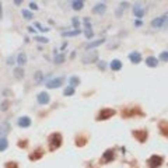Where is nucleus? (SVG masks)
Returning a JSON list of instances; mask_svg holds the SVG:
<instances>
[{
	"instance_id": "nucleus-32",
	"label": "nucleus",
	"mask_w": 168,
	"mask_h": 168,
	"mask_svg": "<svg viewBox=\"0 0 168 168\" xmlns=\"http://www.w3.org/2000/svg\"><path fill=\"white\" fill-rule=\"evenodd\" d=\"M27 146H28V140H27V139H21L18 142V147H20V149H25Z\"/></svg>"
},
{
	"instance_id": "nucleus-10",
	"label": "nucleus",
	"mask_w": 168,
	"mask_h": 168,
	"mask_svg": "<svg viewBox=\"0 0 168 168\" xmlns=\"http://www.w3.org/2000/svg\"><path fill=\"white\" fill-rule=\"evenodd\" d=\"M42 157H44V150H42V147H38V149H35L32 153L29 154V160L31 161H37Z\"/></svg>"
},
{
	"instance_id": "nucleus-38",
	"label": "nucleus",
	"mask_w": 168,
	"mask_h": 168,
	"mask_svg": "<svg viewBox=\"0 0 168 168\" xmlns=\"http://www.w3.org/2000/svg\"><path fill=\"white\" fill-rule=\"evenodd\" d=\"M6 109H8V102H7V101L2 104V111H6Z\"/></svg>"
},
{
	"instance_id": "nucleus-5",
	"label": "nucleus",
	"mask_w": 168,
	"mask_h": 168,
	"mask_svg": "<svg viewBox=\"0 0 168 168\" xmlns=\"http://www.w3.org/2000/svg\"><path fill=\"white\" fill-rule=\"evenodd\" d=\"M113 160H115V151H113L112 149H108L104 151L99 163H101V164H109V163H112Z\"/></svg>"
},
{
	"instance_id": "nucleus-2",
	"label": "nucleus",
	"mask_w": 168,
	"mask_h": 168,
	"mask_svg": "<svg viewBox=\"0 0 168 168\" xmlns=\"http://www.w3.org/2000/svg\"><path fill=\"white\" fill-rule=\"evenodd\" d=\"M62 143H63V136H62V133L55 132V133L49 135V137H48L49 151H55V150H58L59 147L62 146Z\"/></svg>"
},
{
	"instance_id": "nucleus-17",
	"label": "nucleus",
	"mask_w": 168,
	"mask_h": 168,
	"mask_svg": "<svg viewBox=\"0 0 168 168\" xmlns=\"http://www.w3.org/2000/svg\"><path fill=\"white\" fill-rule=\"evenodd\" d=\"M105 11H106V4L105 3H98L94 8H92V13H95V14H104Z\"/></svg>"
},
{
	"instance_id": "nucleus-34",
	"label": "nucleus",
	"mask_w": 168,
	"mask_h": 168,
	"mask_svg": "<svg viewBox=\"0 0 168 168\" xmlns=\"http://www.w3.org/2000/svg\"><path fill=\"white\" fill-rule=\"evenodd\" d=\"M63 62H65V55H63V53L62 55H58L55 58V63H58V65L59 63H63Z\"/></svg>"
},
{
	"instance_id": "nucleus-14",
	"label": "nucleus",
	"mask_w": 168,
	"mask_h": 168,
	"mask_svg": "<svg viewBox=\"0 0 168 168\" xmlns=\"http://www.w3.org/2000/svg\"><path fill=\"white\" fill-rule=\"evenodd\" d=\"M129 59H130V62H132V63L137 65V63L142 62V55H140V52L133 51V52H130V53H129Z\"/></svg>"
},
{
	"instance_id": "nucleus-7",
	"label": "nucleus",
	"mask_w": 168,
	"mask_h": 168,
	"mask_svg": "<svg viewBox=\"0 0 168 168\" xmlns=\"http://www.w3.org/2000/svg\"><path fill=\"white\" fill-rule=\"evenodd\" d=\"M167 20H168V13H165V14L160 15L157 18L151 20V27H153V28H161V27L167 22Z\"/></svg>"
},
{
	"instance_id": "nucleus-22",
	"label": "nucleus",
	"mask_w": 168,
	"mask_h": 168,
	"mask_svg": "<svg viewBox=\"0 0 168 168\" xmlns=\"http://www.w3.org/2000/svg\"><path fill=\"white\" fill-rule=\"evenodd\" d=\"M104 41L105 39H98V41H92V42H90V44L86 46V49H91V48H97V46H99V45H102L104 44Z\"/></svg>"
},
{
	"instance_id": "nucleus-13",
	"label": "nucleus",
	"mask_w": 168,
	"mask_h": 168,
	"mask_svg": "<svg viewBox=\"0 0 168 168\" xmlns=\"http://www.w3.org/2000/svg\"><path fill=\"white\" fill-rule=\"evenodd\" d=\"M76 146L77 147H84L86 144H87V136L83 135V133H80V135L76 136Z\"/></svg>"
},
{
	"instance_id": "nucleus-30",
	"label": "nucleus",
	"mask_w": 168,
	"mask_h": 168,
	"mask_svg": "<svg viewBox=\"0 0 168 168\" xmlns=\"http://www.w3.org/2000/svg\"><path fill=\"white\" fill-rule=\"evenodd\" d=\"M4 168H18V164L15 161H8V163L4 164Z\"/></svg>"
},
{
	"instance_id": "nucleus-8",
	"label": "nucleus",
	"mask_w": 168,
	"mask_h": 168,
	"mask_svg": "<svg viewBox=\"0 0 168 168\" xmlns=\"http://www.w3.org/2000/svg\"><path fill=\"white\" fill-rule=\"evenodd\" d=\"M97 58H98V52L92 51V52H87V53H84L83 58H81V60H83V63L88 65V63H94L95 60H97Z\"/></svg>"
},
{
	"instance_id": "nucleus-39",
	"label": "nucleus",
	"mask_w": 168,
	"mask_h": 168,
	"mask_svg": "<svg viewBox=\"0 0 168 168\" xmlns=\"http://www.w3.org/2000/svg\"><path fill=\"white\" fill-rule=\"evenodd\" d=\"M29 7L32 8V10H37V8H38V6H37V3H34V2H31V3H29Z\"/></svg>"
},
{
	"instance_id": "nucleus-19",
	"label": "nucleus",
	"mask_w": 168,
	"mask_h": 168,
	"mask_svg": "<svg viewBox=\"0 0 168 168\" xmlns=\"http://www.w3.org/2000/svg\"><path fill=\"white\" fill-rule=\"evenodd\" d=\"M146 65L149 66V67H157L158 59H156L154 56H149V58L146 59Z\"/></svg>"
},
{
	"instance_id": "nucleus-26",
	"label": "nucleus",
	"mask_w": 168,
	"mask_h": 168,
	"mask_svg": "<svg viewBox=\"0 0 168 168\" xmlns=\"http://www.w3.org/2000/svg\"><path fill=\"white\" fill-rule=\"evenodd\" d=\"M69 83H70V86H72V87H76V86H79V84H80V79H79L77 76H72L69 79Z\"/></svg>"
},
{
	"instance_id": "nucleus-31",
	"label": "nucleus",
	"mask_w": 168,
	"mask_h": 168,
	"mask_svg": "<svg viewBox=\"0 0 168 168\" xmlns=\"http://www.w3.org/2000/svg\"><path fill=\"white\" fill-rule=\"evenodd\" d=\"M160 60L163 62H168V51H163L160 53Z\"/></svg>"
},
{
	"instance_id": "nucleus-29",
	"label": "nucleus",
	"mask_w": 168,
	"mask_h": 168,
	"mask_svg": "<svg viewBox=\"0 0 168 168\" xmlns=\"http://www.w3.org/2000/svg\"><path fill=\"white\" fill-rule=\"evenodd\" d=\"M14 76L17 77L18 80H20V79H22V77H24V70H22L21 67H18V69H15V70H14Z\"/></svg>"
},
{
	"instance_id": "nucleus-41",
	"label": "nucleus",
	"mask_w": 168,
	"mask_h": 168,
	"mask_svg": "<svg viewBox=\"0 0 168 168\" xmlns=\"http://www.w3.org/2000/svg\"><path fill=\"white\" fill-rule=\"evenodd\" d=\"M142 24H143V22H142V20H137V21L135 22V25H136V27H140Z\"/></svg>"
},
{
	"instance_id": "nucleus-33",
	"label": "nucleus",
	"mask_w": 168,
	"mask_h": 168,
	"mask_svg": "<svg viewBox=\"0 0 168 168\" xmlns=\"http://www.w3.org/2000/svg\"><path fill=\"white\" fill-rule=\"evenodd\" d=\"M22 15H24V18H27V20L32 18V13L28 10H22Z\"/></svg>"
},
{
	"instance_id": "nucleus-11",
	"label": "nucleus",
	"mask_w": 168,
	"mask_h": 168,
	"mask_svg": "<svg viewBox=\"0 0 168 168\" xmlns=\"http://www.w3.org/2000/svg\"><path fill=\"white\" fill-rule=\"evenodd\" d=\"M37 99H38V102H39L41 105H46V104H49V101H51V97L48 95V92L42 91V92H39V94H38Z\"/></svg>"
},
{
	"instance_id": "nucleus-35",
	"label": "nucleus",
	"mask_w": 168,
	"mask_h": 168,
	"mask_svg": "<svg viewBox=\"0 0 168 168\" xmlns=\"http://www.w3.org/2000/svg\"><path fill=\"white\" fill-rule=\"evenodd\" d=\"M72 24L74 25V28H79V25H80V22H79V18H77V17H73V18H72Z\"/></svg>"
},
{
	"instance_id": "nucleus-27",
	"label": "nucleus",
	"mask_w": 168,
	"mask_h": 168,
	"mask_svg": "<svg viewBox=\"0 0 168 168\" xmlns=\"http://www.w3.org/2000/svg\"><path fill=\"white\" fill-rule=\"evenodd\" d=\"M74 87H72V86H69V87H66L65 88V91H63V95H66V97H70V95H73L74 94Z\"/></svg>"
},
{
	"instance_id": "nucleus-28",
	"label": "nucleus",
	"mask_w": 168,
	"mask_h": 168,
	"mask_svg": "<svg viewBox=\"0 0 168 168\" xmlns=\"http://www.w3.org/2000/svg\"><path fill=\"white\" fill-rule=\"evenodd\" d=\"M80 34V29H76V31H66L63 32V37H77Z\"/></svg>"
},
{
	"instance_id": "nucleus-4",
	"label": "nucleus",
	"mask_w": 168,
	"mask_h": 168,
	"mask_svg": "<svg viewBox=\"0 0 168 168\" xmlns=\"http://www.w3.org/2000/svg\"><path fill=\"white\" fill-rule=\"evenodd\" d=\"M164 163V157L163 156H157V154H154L151 157L147 160V167L149 168H160Z\"/></svg>"
},
{
	"instance_id": "nucleus-16",
	"label": "nucleus",
	"mask_w": 168,
	"mask_h": 168,
	"mask_svg": "<svg viewBox=\"0 0 168 168\" xmlns=\"http://www.w3.org/2000/svg\"><path fill=\"white\" fill-rule=\"evenodd\" d=\"M133 13H135L136 17H143L144 15V8H143V6L140 3H136L135 6H133Z\"/></svg>"
},
{
	"instance_id": "nucleus-3",
	"label": "nucleus",
	"mask_w": 168,
	"mask_h": 168,
	"mask_svg": "<svg viewBox=\"0 0 168 168\" xmlns=\"http://www.w3.org/2000/svg\"><path fill=\"white\" fill-rule=\"evenodd\" d=\"M113 115H116V111L112 109V108H102V109L98 112L97 115V121H106V119H111Z\"/></svg>"
},
{
	"instance_id": "nucleus-36",
	"label": "nucleus",
	"mask_w": 168,
	"mask_h": 168,
	"mask_svg": "<svg viewBox=\"0 0 168 168\" xmlns=\"http://www.w3.org/2000/svg\"><path fill=\"white\" fill-rule=\"evenodd\" d=\"M35 39H37L38 42H42V44H46L48 42V38H45V37H37Z\"/></svg>"
},
{
	"instance_id": "nucleus-1",
	"label": "nucleus",
	"mask_w": 168,
	"mask_h": 168,
	"mask_svg": "<svg viewBox=\"0 0 168 168\" xmlns=\"http://www.w3.org/2000/svg\"><path fill=\"white\" fill-rule=\"evenodd\" d=\"M122 118L128 119V118H135V116H144V112L142 111V108L137 105H133V106H125L121 112Z\"/></svg>"
},
{
	"instance_id": "nucleus-6",
	"label": "nucleus",
	"mask_w": 168,
	"mask_h": 168,
	"mask_svg": "<svg viewBox=\"0 0 168 168\" xmlns=\"http://www.w3.org/2000/svg\"><path fill=\"white\" fill-rule=\"evenodd\" d=\"M132 136H133L137 142L144 143L147 140V137H149V133H147L146 129H140V130H133L132 132Z\"/></svg>"
},
{
	"instance_id": "nucleus-20",
	"label": "nucleus",
	"mask_w": 168,
	"mask_h": 168,
	"mask_svg": "<svg viewBox=\"0 0 168 168\" xmlns=\"http://www.w3.org/2000/svg\"><path fill=\"white\" fill-rule=\"evenodd\" d=\"M111 69L113 70V72H118V70L122 69V62L119 60V59H115V60H112L111 62Z\"/></svg>"
},
{
	"instance_id": "nucleus-18",
	"label": "nucleus",
	"mask_w": 168,
	"mask_h": 168,
	"mask_svg": "<svg viewBox=\"0 0 168 168\" xmlns=\"http://www.w3.org/2000/svg\"><path fill=\"white\" fill-rule=\"evenodd\" d=\"M84 25H86V37L91 38L92 37V29H91V22H90V18H84Z\"/></svg>"
},
{
	"instance_id": "nucleus-15",
	"label": "nucleus",
	"mask_w": 168,
	"mask_h": 168,
	"mask_svg": "<svg viewBox=\"0 0 168 168\" xmlns=\"http://www.w3.org/2000/svg\"><path fill=\"white\" fill-rule=\"evenodd\" d=\"M17 125H18L20 128H28L29 125H31V118L29 116H21L17 121Z\"/></svg>"
},
{
	"instance_id": "nucleus-21",
	"label": "nucleus",
	"mask_w": 168,
	"mask_h": 168,
	"mask_svg": "<svg viewBox=\"0 0 168 168\" xmlns=\"http://www.w3.org/2000/svg\"><path fill=\"white\" fill-rule=\"evenodd\" d=\"M8 132H10V125H8L7 122H4V123L0 125V136L7 135Z\"/></svg>"
},
{
	"instance_id": "nucleus-37",
	"label": "nucleus",
	"mask_w": 168,
	"mask_h": 168,
	"mask_svg": "<svg viewBox=\"0 0 168 168\" xmlns=\"http://www.w3.org/2000/svg\"><path fill=\"white\" fill-rule=\"evenodd\" d=\"M98 67H99L101 70H104V69L106 67V63L104 62V60H99V62H98Z\"/></svg>"
},
{
	"instance_id": "nucleus-23",
	"label": "nucleus",
	"mask_w": 168,
	"mask_h": 168,
	"mask_svg": "<svg viewBox=\"0 0 168 168\" xmlns=\"http://www.w3.org/2000/svg\"><path fill=\"white\" fill-rule=\"evenodd\" d=\"M17 63H18L20 66H24L27 63V55L24 53V52H21V53L17 56Z\"/></svg>"
},
{
	"instance_id": "nucleus-40",
	"label": "nucleus",
	"mask_w": 168,
	"mask_h": 168,
	"mask_svg": "<svg viewBox=\"0 0 168 168\" xmlns=\"http://www.w3.org/2000/svg\"><path fill=\"white\" fill-rule=\"evenodd\" d=\"M35 79H37V81L38 80H42V74H41V72H37V76H35Z\"/></svg>"
},
{
	"instance_id": "nucleus-42",
	"label": "nucleus",
	"mask_w": 168,
	"mask_h": 168,
	"mask_svg": "<svg viewBox=\"0 0 168 168\" xmlns=\"http://www.w3.org/2000/svg\"><path fill=\"white\" fill-rule=\"evenodd\" d=\"M87 168H92V164H88V165H87Z\"/></svg>"
},
{
	"instance_id": "nucleus-12",
	"label": "nucleus",
	"mask_w": 168,
	"mask_h": 168,
	"mask_svg": "<svg viewBox=\"0 0 168 168\" xmlns=\"http://www.w3.org/2000/svg\"><path fill=\"white\" fill-rule=\"evenodd\" d=\"M158 129H160V133L164 136V137H168V121L158 122Z\"/></svg>"
},
{
	"instance_id": "nucleus-9",
	"label": "nucleus",
	"mask_w": 168,
	"mask_h": 168,
	"mask_svg": "<svg viewBox=\"0 0 168 168\" xmlns=\"http://www.w3.org/2000/svg\"><path fill=\"white\" fill-rule=\"evenodd\" d=\"M63 80H65V77H56V79H52V80H49L46 83V87L48 88H58L60 87L63 84Z\"/></svg>"
},
{
	"instance_id": "nucleus-25",
	"label": "nucleus",
	"mask_w": 168,
	"mask_h": 168,
	"mask_svg": "<svg viewBox=\"0 0 168 168\" xmlns=\"http://www.w3.org/2000/svg\"><path fill=\"white\" fill-rule=\"evenodd\" d=\"M8 147V142L6 137H0V151H4V150Z\"/></svg>"
},
{
	"instance_id": "nucleus-24",
	"label": "nucleus",
	"mask_w": 168,
	"mask_h": 168,
	"mask_svg": "<svg viewBox=\"0 0 168 168\" xmlns=\"http://www.w3.org/2000/svg\"><path fill=\"white\" fill-rule=\"evenodd\" d=\"M84 6V2H81V0H74V2H72V7L74 8V10H81Z\"/></svg>"
}]
</instances>
